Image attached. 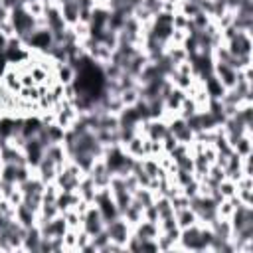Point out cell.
<instances>
[{"instance_id":"6da1fadb","label":"cell","mask_w":253,"mask_h":253,"mask_svg":"<svg viewBox=\"0 0 253 253\" xmlns=\"http://www.w3.org/2000/svg\"><path fill=\"white\" fill-rule=\"evenodd\" d=\"M105 231H107V235H109L111 241H115V243H119V245L125 247L126 239L132 233V227L119 215V217H115V219H111V221L105 223Z\"/></svg>"},{"instance_id":"7a4b0ae2","label":"cell","mask_w":253,"mask_h":253,"mask_svg":"<svg viewBox=\"0 0 253 253\" xmlns=\"http://www.w3.org/2000/svg\"><path fill=\"white\" fill-rule=\"evenodd\" d=\"M81 229H85L91 237L105 229V219H103V215H101V211H99V208H97L95 204H91V206L87 208V211H85V215H83V225H81Z\"/></svg>"},{"instance_id":"3957f363","label":"cell","mask_w":253,"mask_h":253,"mask_svg":"<svg viewBox=\"0 0 253 253\" xmlns=\"http://www.w3.org/2000/svg\"><path fill=\"white\" fill-rule=\"evenodd\" d=\"M43 154H45L47 158H51L59 170H61V168L67 164V160H69V152H67V146H65V142H63V140L49 142V144L45 146Z\"/></svg>"},{"instance_id":"277c9868","label":"cell","mask_w":253,"mask_h":253,"mask_svg":"<svg viewBox=\"0 0 253 253\" xmlns=\"http://www.w3.org/2000/svg\"><path fill=\"white\" fill-rule=\"evenodd\" d=\"M36 170V176L43 182V184H49V182H55V176L59 172V168L55 166V162L51 158H47L45 154L42 156V160L38 162V166L34 168Z\"/></svg>"},{"instance_id":"5b68a950","label":"cell","mask_w":253,"mask_h":253,"mask_svg":"<svg viewBox=\"0 0 253 253\" xmlns=\"http://www.w3.org/2000/svg\"><path fill=\"white\" fill-rule=\"evenodd\" d=\"M166 134H168V125L162 119H148L146 138H150V140H162Z\"/></svg>"},{"instance_id":"8992f818","label":"cell","mask_w":253,"mask_h":253,"mask_svg":"<svg viewBox=\"0 0 253 253\" xmlns=\"http://www.w3.org/2000/svg\"><path fill=\"white\" fill-rule=\"evenodd\" d=\"M40 241H42V231L38 225H32L26 229L22 251H40Z\"/></svg>"},{"instance_id":"52a82bcc","label":"cell","mask_w":253,"mask_h":253,"mask_svg":"<svg viewBox=\"0 0 253 253\" xmlns=\"http://www.w3.org/2000/svg\"><path fill=\"white\" fill-rule=\"evenodd\" d=\"M59 8H61V16H63L67 26H75L79 22V10L81 8H79L77 0H67V2L59 4Z\"/></svg>"},{"instance_id":"ba28073f","label":"cell","mask_w":253,"mask_h":253,"mask_svg":"<svg viewBox=\"0 0 253 253\" xmlns=\"http://www.w3.org/2000/svg\"><path fill=\"white\" fill-rule=\"evenodd\" d=\"M77 69L71 63H55V77L61 85H71L75 81Z\"/></svg>"},{"instance_id":"9c48e42d","label":"cell","mask_w":253,"mask_h":253,"mask_svg":"<svg viewBox=\"0 0 253 253\" xmlns=\"http://www.w3.org/2000/svg\"><path fill=\"white\" fill-rule=\"evenodd\" d=\"M184 99H186V91H182V89H178V87H172L170 93L162 99V105H164V109H168V111H178Z\"/></svg>"},{"instance_id":"30bf717a","label":"cell","mask_w":253,"mask_h":253,"mask_svg":"<svg viewBox=\"0 0 253 253\" xmlns=\"http://www.w3.org/2000/svg\"><path fill=\"white\" fill-rule=\"evenodd\" d=\"M36 219H38V211L30 210L26 204L16 206V221H20L24 227H32V225H36Z\"/></svg>"},{"instance_id":"8fae6325","label":"cell","mask_w":253,"mask_h":253,"mask_svg":"<svg viewBox=\"0 0 253 253\" xmlns=\"http://www.w3.org/2000/svg\"><path fill=\"white\" fill-rule=\"evenodd\" d=\"M174 215H176V225H178L180 229L198 223V215H196V211H194L190 206H188V208H182V210H176Z\"/></svg>"},{"instance_id":"7c38bea8","label":"cell","mask_w":253,"mask_h":253,"mask_svg":"<svg viewBox=\"0 0 253 253\" xmlns=\"http://www.w3.org/2000/svg\"><path fill=\"white\" fill-rule=\"evenodd\" d=\"M231 150L239 156H249L253 154V142H251V134H241L235 138V142L231 144Z\"/></svg>"},{"instance_id":"4fadbf2b","label":"cell","mask_w":253,"mask_h":253,"mask_svg":"<svg viewBox=\"0 0 253 253\" xmlns=\"http://www.w3.org/2000/svg\"><path fill=\"white\" fill-rule=\"evenodd\" d=\"M121 101L125 107H134L142 101V95H140V89L138 87H128V89H123L121 91Z\"/></svg>"},{"instance_id":"5bb4252c","label":"cell","mask_w":253,"mask_h":253,"mask_svg":"<svg viewBox=\"0 0 253 253\" xmlns=\"http://www.w3.org/2000/svg\"><path fill=\"white\" fill-rule=\"evenodd\" d=\"M45 6H47L45 0H26V2H22V8L34 18H42L45 14Z\"/></svg>"},{"instance_id":"9a60e30c","label":"cell","mask_w":253,"mask_h":253,"mask_svg":"<svg viewBox=\"0 0 253 253\" xmlns=\"http://www.w3.org/2000/svg\"><path fill=\"white\" fill-rule=\"evenodd\" d=\"M61 215H63V219H65V223H67V229H77V231L81 229V225H83V217H81L73 208L61 211Z\"/></svg>"},{"instance_id":"2e32d148","label":"cell","mask_w":253,"mask_h":253,"mask_svg":"<svg viewBox=\"0 0 253 253\" xmlns=\"http://www.w3.org/2000/svg\"><path fill=\"white\" fill-rule=\"evenodd\" d=\"M215 190H217L219 198H233L235 192H237V184H235L233 180H229V178H223V180L215 186Z\"/></svg>"},{"instance_id":"e0dca14e","label":"cell","mask_w":253,"mask_h":253,"mask_svg":"<svg viewBox=\"0 0 253 253\" xmlns=\"http://www.w3.org/2000/svg\"><path fill=\"white\" fill-rule=\"evenodd\" d=\"M63 251H77V229H67L61 235Z\"/></svg>"},{"instance_id":"ac0fdd59","label":"cell","mask_w":253,"mask_h":253,"mask_svg":"<svg viewBox=\"0 0 253 253\" xmlns=\"http://www.w3.org/2000/svg\"><path fill=\"white\" fill-rule=\"evenodd\" d=\"M170 24H172L174 30H188V28H190V18H186L182 12L176 10V12L172 14V22H170Z\"/></svg>"},{"instance_id":"d6986e66","label":"cell","mask_w":253,"mask_h":253,"mask_svg":"<svg viewBox=\"0 0 253 253\" xmlns=\"http://www.w3.org/2000/svg\"><path fill=\"white\" fill-rule=\"evenodd\" d=\"M0 213L6 215L8 219H16V206H12L10 200L0 198Z\"/></svg>"},{"instance_id":"ffe728a7","label":"cell","mask_w":253,"mask_h":253,"mask_svg":"<svg viewBox=\"0 0 253 253\" xmlns=\"http://www.w3.org/2000/svg\"><path fill=\"white\" fill-rule=\"evenodd\" d=\"M160 142H162V148H164V152H170V150H174V146L178 144L176 136H174V134H170V132H168V134H166V136H164Z\"/></svg>"},{"instance_id":"44dd1931","label":"cell","mask_w":253,"mask_h":253,"mask_svg":"<svg viewBox=\"0 0 253 253\" xmlns=\"http://www.w3.org/2000/svg\"><path fill=\"white\" fill-rule=\"evenodd\" d=\"M55 4H63V2H67V0H53Z\"/></svg>"},{"instance_id":"7402d4cb","label":"cell","mask_w":253,"mask_h":253,"mask_svg":"<svg viewBox=\"0 0 253 253\" xmlns=\"http://www.w3.org/2000/svg\"><path fill=\"white\" fill-rule=\"evenodd\" d=\"M0 8H4V2H2V0H0Z\"/></svg>"},{"instance_id":"603a6c76","label":"cell","mask_w":253,"mask_h":253,"mask_svg":"<svg viewBox=\"0 0 253 253\" xmlns=\"http://www.w3.org/2000/svg\"><path fill=\"white\" fill-rule=\"evenodd\" d=\"M22 2H26V0H22Z\"/></svg>"}]
</instances>
